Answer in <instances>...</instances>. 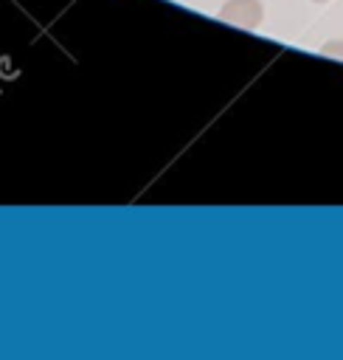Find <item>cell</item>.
I'll list each match as a JSON object with an SVG mask.
<instances>
[{
  "instance_id": "1",
  "label": "cell",
  "mask_w": 343,
  "mask_h": 360,
  "mask_svg": "<svg viewBox=\"0 0 343 360\" xmlns=\"http://www.w3.org/2000/svg\"><path fill=\"white\" fill-rule=\"evenodd\" d=\"M219 17L231 25H239V28H256L264 17V8L259 0H225V6L219 8Z\"/></svg>"
},
{
  "instance_id": "2",
  "label": "cell",
  "mask_w": 343,
  "mask_h": 360,
  "mask_svg": "<svg viewBox=\"0 0 343 360\" xmlns=\"http://www.w3.org/2000/svg\"><path fill=\"white\" fill-rule=\"evenodd\" d=\"M315 3H326V0H315Z\"/></svg>"
}]
</instances>
